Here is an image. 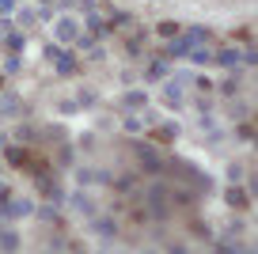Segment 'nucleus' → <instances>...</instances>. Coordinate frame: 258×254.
<instances>
[{
  "mask_svg": "<svg viewBox=\"0 0 258 254\" xmlns=\"http://www.w3.org/2000/svg\"><path fill=\"white\" fill-rule=\"evenodd\" d=\"M69 205H73V209H76L80 216H95V201H91L88 194H80V190H76L73 198H69Z\"/></svg>",
  "mask_w": 258,
  "mask_h": 254,
  "instance_id": "f8f14e48",
  "label": "nucleus"
},
{
  "mask_svg": "<svg viewBox=\"0 0 258 254\" xmlns=\"http://www.w3.org/2000/svg\"><path fill=\"white\" fill-rule=\"evenodd\" d=\"M0 34H4V49H8V53H23L27 38H23V34L16 31V27H8V31H0Z\"/></svg>",
  "mask_w": 258,
  "mask_h": 254,
  "instance_id": "9d476101",
  "label": "nucleus"
},
{
  "mask_svg": "<svg viewBox=\"0 0 258 254\" xmlns=\"http://www.w3.org/2000/svg\"><path fill=\"white\" fill-rule=\"evenodd\" d=\"M156 34H160V38H178V34H182V27H178L175 19H163V23L156 27Z\"/></svg>",
  "mask_w": 258,
  "mask_h": 254,
  "instance_id": "f3484780",
  "label": "nucleus"
},
{
  "mask_svg": "<svg viewBox=\"0 0 258 254\" xmlns=\"http://www.w3.org/2000/svg\"><path fill=\"white\" fill-rule=\"evenodd\" d=\"M0 114H27V106L19 103L16 95H4V99H0Z\"/></svg>",
  "mask_w": 258,
  "mask_h": 254,
  "instance_id": "dca6fc26",
  "label": "nucleus"
},
{
  "mask_svg": "<svg viewBox=\"0 0 258 254\" xmlns=\"http://www.w3.org/2000/svg\"><path fill=\"white\" fill-rule=\"evenodd\" d=\"M91 231L103 239H118V224L110 220V216H91Z\"/></svg>",
  "mask_w": 258,
  "mask_h": 254,
  "instance_id": "423d86ee",
  "label": "nucleus"
},
{
  "mask_svg": "<svg viewBox=\"0 0 258 254\" xmlns=\"http://www.w3.org/2000/svg\"><path fill=\"white\" fill-rule=\"evenodd\" d=\"M95 103H99V95H95V91H91V88L76 95V106H95Z\"/></svg>",
  "mask_w": 258,
  "mask_h": 254,
  "instance_id": "aec40b11",
  "label": "nucleus"
},
{
  "mask_svg": "<svg viewBox=\"0 0 258 254\" xmlns=\"http://www.w3.org/2000/svg\"><path fill=\"white\" fill-rule=\"evenodd\" d=\"M34 19H38V12H31V8H23V12H19V23H23V27H31Z\"/></svg>",
  "mask_w": 258,
  "mask_h": 254,
  "instance_id": "b1692460",
  "label": "nucleus"
},
{
  "mask_svg": "<svg viewBox=\"0 0 258 254\" xmlns=\"http://www.w3.org/2000/svg\"><path fill=\"white\" fill-rule=\"evenodd\" d=\"M76 34H80V23H76L73 16H61V19L53 23V38L61 42V46H73V42H76Z\"/></svg>",
  "mask_w": 258,
  "mask_h": 254,
  "instance_id": "f03ea898",
  "label": "nucleus"
},
{
  "mask_svg": "<svg viewBox=\"0 0 258 254\" xmlns=\"http://www.w3.org/2000/svg\"><path fill=\"white\" fill-rule=\"evenodd\" d=\"M53 69H57V76H76V72H80V61H76L73 53H64V49H61V53L53 57Z\"/></svg>",
  "mask_w": 258,
  "mask_h": 254,
  "instance_id": "39448f33",
  "label": "nucleus"
},
{
  "mask_svg": "<svg viewBox=\"0 0 258 254\" xmlns=\"http://www.w3.org/2000/svg\"><path fill=\"white\" fill-rule=\"evenodd\" d=\"M19 65H23V53H8V61H4V72H19Z\"/></svg>",
  "mask_w": 258,
  "mask_h": 254,
  "instance_id": "412c9836",
  "label": "nucleus"
},
{
  "mask_svg": "<svg viewBox=\"0 0 258 254\" xmlns=\"http://www.w3.org/2000/svg\"><path fill=\"white\" fill-rule=\"evenodd\" d=\"M121 106H125V110H145V106H148L145 88H141V91H125V95H121Z\"/></svg>",
  "mask_w": 258,
  "mask_h": 254,
  "instance_id": "ddd939ff",
  "label": "nucleus"
},
{
  "mask_svg": "<svg viewBox=\"0 0 258 254\" xmlns=\"http://www.w3.org/2000/svg\"><path fill=\"white\" fill-rule=\"evenodd\" d=\"M156 141H160V144H171V141H175V137H178V125H160V129H156Z\"/></svg>",
  "mask_w": 258,
  "mask_h": 254,
  "instance_id": "6ab92c4d",
  "label": "nucleus"
},
{
  "mask_svg": "<svg viewBox=\"0 0 258 254\" xmlns=\"http://www.w3.org/2000/svg\"><path fill=\"white\" fill-rule=\"evenodd\" d=\"M4 198H8V186H4V182H0V201H4Z\"/></svg>",
  "mask_w": 258,
  "mask_h": 254,
  "instance_id": "c756f323",
  "label": "nucleus"
},
{
  "mask_svg": "<svg viewBox=\"0 0 258 254\" xmlns=\"http://www.w3.org/2000/svg\"><path fill=\"white\" fill-rule=\"evenodd\" d=\"M0 213L8 216V220H23V216L34 213V201L31 198H4L0 201Z\"/></svg>",
  "mask_w": 258,
  "mask_h": 254,
  "instance_id": "f257e3e1",
  "label": "nucleus"
},
{
  "mask_svg": "<svg viewBox=\"0 0 258 254\" xmlns=\"http://www.w3.org/2000/svg\"><path fill=\"white\" fill-rule=\"evenodd\" d=\"M38 216H42V220H57V205H53V201H49V205H42Z\"/></svg>",
  "mask_w": 258,
  "mask_h": 254,
  "instance_id": "5701e85b",
  "label": "nucleus"
},
{
  "mask_svg": "<svg viewBox=\"0 0 258 254\" xmlns=\"http://www.w3.org/2000/svg\"><path fill=\"white\" fill-rule=\"evenodd\" d=\"M125 129L129 133H141V129H145V118H125Z\"/></svg>",
  "mask_w": 258,
  "mask_h": 254,
  "instance_id": "a878e982",
  "label": "nucleus"
},
{
  "mask_svg": "<svg viewBox=\"0 0 258 254\" xmlns=\"http://www.w3.org/2000/svg\"><path fill=\"white\" fill-rule=\"evenodd\" d=\"M114 27H110V19L106 16H99V12H88V34L91 38H106Z\"/></svg>",
  "mask_w": 258,
  "mask_h": 254,
  "instance_id": "20e7f679",
  "label": "nucleus"
},
{
  "mask_svg": "<svg viewBox=\"0 0 258 254\" xmlns=\"http://www.w3.org/2000/svg\"><path fill=\"white\" fill-rule=\"evenodd\" d=\"M76 182H80V186H91V182H110V171H91V167H80V171H76Z\"/></svg>",
  "mask_w": 258,
  "mask_h": 254,
  "instance_id": "6e6552de",
  "label": "nucleus"
},
{
  "mask_svg": "<svg viewBox=\"0 0 258 254\" xmlns=\"http://www.w3.org/2000/svg\"><path fill=\"white\" fill-rule=\"evenodd\" d=\"M224 201H228V209H247L250 205V194L247 190H239V186H228V194H224Z\"/></svg>",
  "mask_w": 258,
  "mask_h": 254,
  "instance_id": "0eeeda50",
  "label": "nucleus"
},
{
  "mask_svg": "<svg viewBox=\"0 0 258 254\" xmlns=\"http://www.w3.org/2000/svg\"><path fill=\"white\" fill-rule=\"evenodd\" d=\"M163 103H167V106H182V103H186V99H182V88H178L175 76L163 84Z\"/></svg>",
  "mask_w": 258,
  "mask_h": 254,
  "instance_id": "1a4fd4ad",
  "label": "nucleus"
},
{
  "mask_svg": "<svg viewBox=\"0 0 258 254\" xmlns=\"http://www.w3.org/2000/svg\"><path fill=\"white\" fill-rule=\"evenodd\" d=\"M182 38H186V42H190V46H205V42H209V38H213V34H209V31H205V27H190V31H186V34H182Z\"/></svg>",
  "mask_w": 258,
  "mask_h": 254,
  "instance_id": "2eb2a0df",
  "label": "nucleus"
},
{
  "mask_svg": "<svg viewBox=\"0 0 258 254\" xmlns=\"http://www.w3.org/2000/svg\"><path fill=\"white\" fill-rule=\"evenodd\" d=\"M16 4H19V0H0V16H12V12H16Z\"/></svg>",
  "mask_w": 258,
  "mask_h": 254,
  "instance_id": "bb28decb",
  "label": "nucleus"
},
{
  "mask_svg": "<svg viewBox=\"0 0 258 254\" xmlns=\"http://www.w3.org/2000/svg\"><path fill=\"white\" fill-rule=\"evenodd\" d=\"M213 61H217L220 69H228V72H232L235 65L243 61V53H239V49H232V46H228V49H220V53H213Z\"/></svg>",
  "mask_w": 258,
  "mask_h": 254,
  "instance_id": "9b49d317",
  "label": "nucleus"
},
{
  "mask_svg": "<svg viewBox=\"0 0 258 254\" xmlns=\"http://www.w3.org/2000/svg\"><path fill=\"white\" fill-rule=\"evenodd\" d=\"M239 175H243V167H239V163L228 167V178H232V182H239Z\"/></svg>",
  "mask_w": 258,
  "mask_h": 254,
  "instance_id": "cd10ccee",
  "label": "nucleus"
},
{
  "mask_svg": "<svg viewBox=\"0 0 258 254\" xmlns=\"http://www.w3.org/2000/svg\"><path fill=\"white\" fill-rule=\"evenodd\" d=\"M19 246H23L19 231H12V228H0V250H19Z\"/></svg>",
  "mask_w": 258,
  "mask_h": 254,
  "instance_id": "4468645a",
  "label": "nucleus"
},
{
  "mask_svg": "<svg viewBox=\"0 0 258 254\" xmlns=\"http://www.w3.org/2000/svg\"><path fill=\"white\" fill-rule=\"evenodd\" d=\"M186 57H190L194 65H209V61H213V53H209L205 46H190V49H186Z\"/></svg>",
  "mask_w": 258,
  "mask_h": 254,
  "instance_id": "a211bd4d",
  "label": "nucleus"
},
{
  "mask_svg": "<svg viewBox=\"0 0 258 254\" xmlns=\"http://www.w3.org/2000/svg\"><path fill=\"white\" fill-rule=\"evenodd\" d=\"M220 91H224V95H239V80H235V76H228L224 84H220Z\"/></svg>",
  "mask_w": 258,
  "mask_h": 254,
  "instance_id": "4be33fe9",
  "label": "nucleus"
},
{
  "mask_svg": "<svg viewBox=\"0 0 258 254\" xmlns=\"http://www.w3.org/2000/svg\"><path fill=\"white\" fill-rule=\"evenodd\" d=\"M239 137H243V141H250V137H254V129H250V121H243V125H239Z\"/></svg>",
  "mask_w": 258,
  "mask_h": 254,
  "instance_id": "c85d7f7f",
  "label": "nucleus"
},
{
  "mask_svg": "<svg viewBox=\"0 0 258 254\" xmlns=\"http://www.w3.org/2000/svg\"><path fill=\"white\" fill-rule=\"evenodd\" d=\"M163 72H167V61H152L148 65V76H163Z\"/></svg>",
  "mask_w": 258,
  "mask_h": 254,
  "instance_id": "393cba45",
  "label": "nucleus"
},
{
  "mask_svg": "<svg viewBox=\"0 0 258 254\" xmlns=\"http://www.w3.org/2000/svg\"><path fill=\"white\" fill-rule=\"evenodd\" d=\"M137 159H141V167H145L148 175H163V171H167V163L156 156L152 144H137Z\"/></svg>",
  "mask_w": 258,
  "mask_h": 254,
  "instance_id": "7ed1b4c3",
  "label": "nucleus"
}]
</instances>
